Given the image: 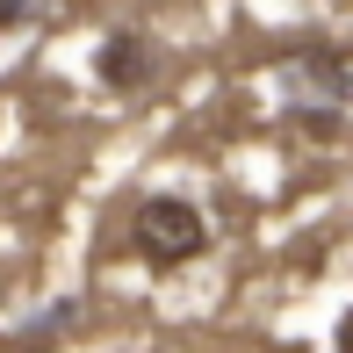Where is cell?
Segmentation results:
<instances>
[{
	"label": "cell",
	"instance_id": "6da1fadb",
	"mask_svg": "<svg viewBox=\"0 0 353 353\" xmlns=\"http://www.w3.org/2000/svg\"><path fill=\"white\" fill-rule=\"evenodd\" d=\"M281 94H288V116H296V123L332 130V123L346 116V101H353V72H346L339 51H325V43H303V51L281 65Z\"/></svg>",
	"mask_w": 353,
	"mask_h": 353
},
{
	"label": "cell",
	"instance_id": "7a4b0ae2",
	"mask_svg": "<svg viewBox=\"0 0 353 353\" xmlns=\"http://www.w3.org/2000/svg\"><path fill=\"white\" fill-rule=\"evenodd\" d=\"M130 238H137L144 260L166 274V267L195 260V252L210 245V223H202V210L188 195H144L137 210H130Z\"/></svg>",
	"mask_w": 353,
	"mask_h": 353
},
{
	"label": "cell",
	"instance_id": "3957f363",
	"mask_svg": "<svg viewBox=\"0 0 353 353\" xmlns=\"http://www.w3.org/2000/svg\"><path fill=\"white\" fill-rule=\"evenodd\" d=\"M152 65H159V51H152V37H144V29H116V37L94 51V72H101L116 94L144 87V79H152Z\"/></svg>",
	"mask_w": 353,
	"mask_h": 353
},
{
	"label": "cell",
	"instance_id": "277c9868",
	"mask_svg": "<svg viewBox=\"0 0 353 353\" xmlns=\"http://www.w3.org/2000/svg\"><path fill=\"white\" fill-rule=\"evenodd\" d=\"M72 325H79V303H51V310H43L37 325L22 332V346H51L58 332H72Z\"/></svg>",
	"mask_w": 353,
	"mask_h": 353
},
{
	"label": "cell",
	"instance_id": "5b68a950",
	"mask_svg": "<svg viewBox=\"0 0 353 353\" xmlns=\"http://www.w3.org/2000/svg\"><path fill=\"white\" fill-rule=\"evenodd\" d=\"M37 22V0H0V29H29Z\"/></svg>",
	"mask_w": 353,
	"mask_h": 353
},
{
	"label": "cell",
	"instance_id": "8992f818",
	"mask_svg": "<svg viewBox=\"0 0 353 353\" xmlns=\"http://www.w3.org/2000/svg\"><path fill=\"white\" fill-rule=\"evenodd\" d=\"M332 339H339V353H353V310L339 317V332H332Z\"/></svg>",
	"mask_w": 353,
	"mask_h": 353
}]
</instances>
